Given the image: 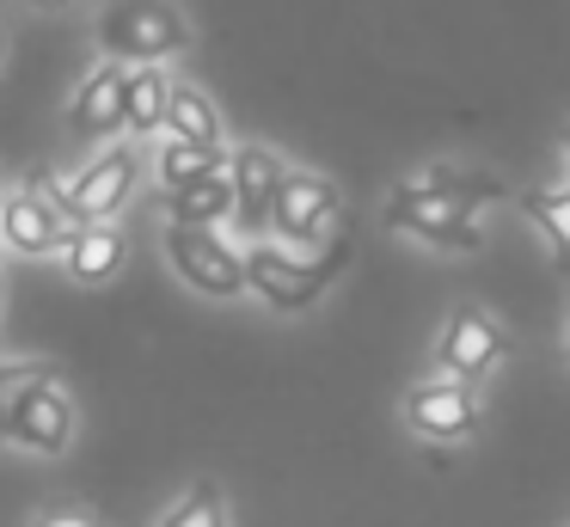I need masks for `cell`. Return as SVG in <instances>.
Instances as JSON below:
<instances>
[{"label":"cell","mask_w":570,"mask_h":527,"mask_svg":"<svg viewBox=\"0 0 570 527\" xmlns=\"http://www.w3.org/2000/svg\"><path fill=\"white\" fill-rule=\"evenodd\" d=\"M344 257H350L344 240L320 245V252H295V245H283V240H252L246 245V289L258 294L271 313H307V306L332 289Z\"/></svg>","instance_id":"cell-2"},{"label":"cell","mask_w":570,"mask_h":527,"mask_svg":"<svg viewBox=\"0 0 570 527\" xmlns=\"http://www.w3.org/2000/svg\"><path fill=\"white\" fill-rule=\"evenodd\" d=\"M344 227V196L325 172H307V166H288L283 172V191H276V208H271V233L295 252H320V245L337 240Z\"/></svg>","instance_id":"cell-3"},{"label":"cell","mask_w":570,"mask_h":527,"mask_svg":"<svg viewBox=\"0 0 570 527\" xmlns=\"http://www.w3.org/2000/svg\"><path fill=\"white\" fill-rule=\"evenodd\" d=\"M381 221L393 233H411L417 245L430 252H479L484 227H479V208L460 203V196H417V191H399L381 203Z\"/></svg>","instance_id":"cell-5"},{"label":"cell","mask_w":570,"mask_h":527,"mask_svg":"<svg viewBox=\"0 0 570 527\" xmlns=\"http://www.w3.org/2000/svg\"><path fill=\"white\" fill-rule=\"evenodd\" d=\"M124 86H129V68L111 56H99L87 74H80V86L68 92V135L75 141H111V135H124Z\"/></svg>","instance_id":"cell-8"},{"label":"cell","mask_w":570,"mask_h":527,"mask_svg":"<svg viewBox=\"0 0 570 527\" xmlns=\"http://www.w3.org/2000/svg\"><path fill=\"white\" fill-rule=\"evenodd\" d=\"M227 166V147H203V141H178V135H160L154 141V184L160 191H185V184L209 178V172Z\"/></svg>","instance_id":"cell-18"},{"label":"cell","mask_w":570,"mask_h":527,"mask_svg":"<svg viewBox=\"0 0 570 527\" xmlns=\"http://www.w3.org/2000/svg\"><path fill=\"white\" fill-rule=\"evenodd\" d=\"M399 191H417V196H460L472 208H491V203H509V191L491 178V172H466V166H417L399 178Z\"/></svg>","instance_id":"cell-15"},{"label":"cell","mask_w":570,"mask_h":527,"mask_svg":"<svg viewBox=\"0 0 570 527\" xmlns=\"http://www.w3.org/2000/svg\"><path fill=\"white\" fill-rule=\"evenodd\" d=\"M38 527H87V515H43Z\"/></svg>","instance_id":"cell-23"},{"label":"cell","mask_w":570,"mask_h":527,"mask_svg":"<svg viewBox=\"0 0 570 527\" xmlns=\"http://www.w3.org/2000/svg\"><path fill=\"white\" fill-rule=\"evenodd\" d=\"M564 355H570V319H564Z\"/></svg>","instance_id":"cell-25"},{"label":"cell","mask_w":570,"mask_h":527,"mask_svg":"<svg viewBox=\"0 0 570 527\" xmlns=\"http://www.w3.org/2000/svg\"><path fill=\"white\" fill-rule=\"evenodd\" d=\"M0 61H7V31H0Z\"/></svg>","instance_id":"cell-26"},{"label":"cell","mask_w":570,"mask_h":527,"mask_svg":"<svg viewBox=\"0 0 570 527\" xmlns=\"http://www.w3.org/2000/svg\"><path fill=\"white\" fill-rule=\"evenodd\" d=\"M141 184V154L129 141H105L87 166L75 172V227L80 221H111Z\"/></svg>","instance_id":"cell-9"},{"label":"cell","mask_w":570,"mask_h":527,"mask_svg":"<svg viewBox=\"0 0 570 527\" xmlns=\"http://www.w3.org/2000/svg\"><path fill=\"white\" fill-rule=\"evenodd\" d=\"M558 154H564V172H570V123H564V141H558Z\"/></svg>","instance_id":"cell-24"},{"label":"cell","mask_w":570,"mask_h":527,"mask_svg":"<svg viewBox=\"0 0 570 527\" xmlns=\"http://www.w3.org/2000/svg\"><path fill=\"white\" fill-rule=\"evenodd\" d=\"M87 527H111V521H92V515H87Z\"/></svg>","instance_id":"cell-27"},{"label":"cell","mask_w":570,"mask_h":527,"mask_svg":"<svg viewBox=\"0 0 570 527\" xmlns=\"http://www.w3.org/2000/svg\"><path fill=\"white\" fill-rule=\"evenodd\" d=\"M190 43L197 31L178 0H105L99 7V56L124 68H141V61L173 68L178 56H190Z\"/></svg>","instance_id":"cell-1"},{"label":"cell","mask_w":570,"mask_h":527,"mask_svg":"<svg viewBox=\"0 0 570 527\" xmlns=\"http://www.w3.org/2000/svg\"><path fill=\"white\" fill-rule=\"evenodd\" d=\"M160 527H227V502H222V490L203 478V485H190L185 497L173 502V509L160 515Z\"/></svg>","instance_id":"cell-20"},{"label":"cell","mask_w":570,"mask_h":527,"mask_svg":"<svg viewBox=\"0 0 570 527\" xmlns=\"http://www.w3.org/2000/svg\"><path fill=\"white\" fill-rule=\"evenodd\" d=\"M166 221H178V227H222V221H234V178H227V166L185 184V191H166Z\"/></svg>","instance_id":"cell-17"},{"label":"cell","mask_w":570,"mask_h":527,"mask_svg":"<svg viewBox=\"0 0 570 527\" xmlns=\"http://www.w3.org/2000/svg\"><path fill=\"white\" fill-rule=\"evenodd\" d=\"M399 411H405L411 436H423V441H472L479 436V392H472V380H454V374L417 380Z\"/></svg>","instance_id":"cell-6"},{"label":"cell","mask_w":570,"mask_h":527,"mask_svg":"<svg viewBox=\"0 0 570 527\" xmlns=\"http://www.w3.org/2000/svg\"><path fill=\"white\" fill-rule=\"evenodd\" d=\"M7 448H26V453H68V441H75V399H68L56 380H43V387H31L26 399L13 404V417H7Z\"/></svg>","instance_id":"cell-12"},{"label":"cell","mask_w":570,"mask_h":527,"mask_svg":"<svg viewBox=\"0 0 570 527\" xmlns=\"http://www.w3.org/2000/svg\"><path fill=\"white\" fill-rule=\"evenodd\" d=\"M43 380H56L43 362H0V436H7V417H13V404L26 399L31 387H43Z\"/></svg>","instance_id":"cell-21"},{"label":"cell","mask_w":570,"mask_h":527,"mask_svg":"<svg viewBox=\"0 0 570 527\" xmlns=\"http://www.w3.org/2000/svg\"><path fill=\"white\" fill-rule=\"evenodd\" d=\"M19 7H31V12H68V7H80V0H19Z\"/></svg>","instance_id":"cell-22"},{"label":"cell","mask_w":570,"mask_h":527,"mask_svg":"<svg viewBox=\"0 0 570 527\" xmlns=\"http://www.w3.org/2000/svg\"><path fill=\"white\" fill-rule=\"evenodd\" d=\"M166 264L178 270L185 289L209 294V301H239L246 294V252L222 227H178V221H166Z\"/></svg>","instance_id":"cell-4"},{"label":"cell","mask_w":570,"mask_h":527,"mask_svg":"<svg viewBox=\"0 0 570 527\" xmlns=\"http://www.w3.org/2000/svg\"><path fill=\"white\" fill-rule=\"evenodd\" d=\"M124 264H129V240H124V227H111V221H80V227L68 233V245H62V270L80 282V289L111 282Z\"/></svg>","instance_id":"cell-13"},{"label":"cell","mask_w":570,"mask_h":527,"mask_svg":"<svg viewBox=\"0 0 570 527\" xmlns=\"http://www.w3.org/2000/svg\"><path fill=\"white\" fill-rule=\"evenodd\" d=\"M283 172L288 159L271 154L264 141H246L227 154V178H234V221L246 240H264L271 233V208H276V191H283Z\"/></svg>","instance_id":"cell-10"},{"label":"cell","mask_w":570,"mask_h":527,"mask_svg":"<svg viewBox=\"0 0 570 527\" xmlns=\"http://www.w3.org/2000/svg\"><path fill=\"white\" fill-rule=\"evenodd\" d=\"M160 135H178V141H203V147H227V123H222V105L203 92L197 80H173V105H166V129Z\"/></svg>","instance_id":"cell-16"},{"label":"cell","mask_w":570,"mask_h":527,"mask_svg":"<svg viewBox=\"0 0 570 527\" xmlns=\"http://www.w3.org/2000/svg\"><path fill=\"white\" fill-rule=\"evenodd\" d=\"M503 355H509V331L497 325L484 306H454L442 338H435V368L454 374V380H472V387H479Z\"/></svg>","instance_id":"cell-7"},{"label":"cell","mask_w":570,"mask_h":527,"mask_svg":"<svg viewBox=\"0 0 570 527\" xmlns=\"http://www.w3.org/2000/svg\"><path fill=\"white\" fill-rule=\"evenodd\" d=\"M515 208L533 221L546 252L570 270V184H540V191H515Z\"/></svg>","instance_id":"cell-19"},{"label":"cell","mask_w":570,"mask_h":527,"mask_svg":"<svg viewBox=\"0 0 570 527\" xmlns=\"http://www.w3.org/2000/svg\"><path fill=\"white\" fill-rule=\"evenodd\" d=\"M173 68H160V61H141V68H129V86H124V135H136V141H154V135L166 129V105H173Z\"/></svg>","instance_id":"cell-14"},{"label":"cell","mask_w":570,"mask_h":527,"mask_svg":"<svg viewBox=\"0 0 570 527\" xmlns=\"http://www.w3.org/2000/svg\"><path fill=\"white\" fill-rule=\"evenodd\" d=\"M68 233H75V221H68L38 184L0 196V245H7V252H19V257H62Z\"/></svg>","instance_id":"cell-11"}]
</instances>
